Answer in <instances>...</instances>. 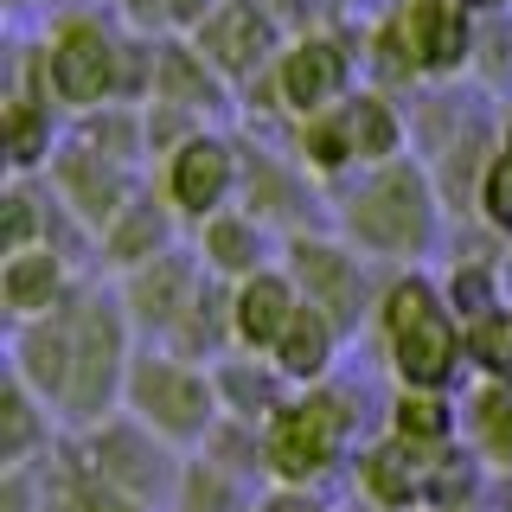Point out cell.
<instances>
[{"mask_svg":"<svg viewBox=\"0 0 512 512\" xmlns=\"http://www.w3.org/2000/svg\"><path fill=\"white\" fill-rule=\"evenodd\" d=\"M250 512H340V506H333L320 487H263L250 500Z\"/></svg>","mask_w":512,"mask_h":512,"instance_id":"obj_30","label":"cell"},{"mask_svg":"<svg viewBox=\"0 0 512 512\" xmlns=\"http://www.w3.org/2000/svg\"><path fill=\"white\" fill-rule=\"evenodd\" d=\"M352 436H359L352 384L333 378V384H314V391H295L263 423L269 487H327V474L352 455Z\"/></svg>","mask_w":512,"mask_h":512,"instance_id":"obj_3","label":"cell"},{"mask_svg":"<svg viewBox=\"0 0 512 512\" xmlns=\"http://www.w3.org/2000/svg\"><path fill=\"white\" fill-rule=\"evenodd\" d=\"M384 436L410 442L416 455H442V448H455L461 442L455 391H410V384H397L391 404H384Z\"/></svg>","mask_w":512,"mask_h":512,"instance_id":"obj_20","label":"cell"},{"mask_svg":"<svg viewBox=\"0 0 512 512\" xmlns=\"http://www.w3.org/2000/svg\"><path fill=\"white\" fill-rule=\"evenodd\" d=\"M58 410L32 391L26 378L0 384V474H32L45 455H58Z\"/></svg>","mask_w":512,"mask_h":512,"instance_id":"obj_15","label":"cell"},{"mask_svg":"<svg viewBox=\"0 0 512 512\" xmlns=\"http://www.w3.org/2000/svg\"><path fill=\"white\" fill-rule=\"evenodd\" d=\"M45 84H52L58 103L71 109H96L109 103L122 84V64H116V45L103 39L96 26H64L45 52Z\"/></svg>","mask_w":512,"mask_h":512,"instance_id":"obj_11","label":"cell"},{"mask_svg":"<svg viewBox=\"0 0 512 512\" xmlns=\"http://www.w3.org/2000/svg\"><path fill=\"white\" fill-rule=\"evenodd\" d=\"M346 128H352V148H359V167L404 160V122L384 96H346Z\"/></svg>","mask_w":512,"mask_h":512,"instance_id":"obj_25","label":"cell"},{"mask_svg":"<svg viewBox=\"0 0 512 512\" xmlns=\"http://www.w3.org/2000/svg\"><path fill=\"white\" fill-rule=\"evenodd\" d=\"M301 167L320 173V180L359 167V148H352V128H346V103L340 109H320V116L301 122Z\"/></svg>","mask_w":512,"mask_h":512,"instance_id":"obj_27","label":"cell"},{"mask_svg":"<svg viewBox=\"0 0 512 512\" xmlns=\"http://www.w3.org/2000/svg\"><path fill=\"white\" fill-rule=\"evenodd\" d=\"M301 282L288 276L282 263H269V269H256V276L244 282H231V333H237V346L244 352H276L282 346V333L295 327V314H301Z\"/></svg>","mask_w":512,"mask_h":512,"instance_id":"obj_13","label":"cell"},{"mask_svg":"<svg viewBox=\"0 0 512 512\" xmlns=\"http://www.w3.org/2000/svg\"><path fill=\"white\" fill-rule=\"evenodd\" d=\"M122 410L135 423H148L160 442H173L180 455H199L212 442V429L224 423V397L212 365L186 359L173 346H141L135 352V372H128V397Z\"/></svg>","mask_w":512,"mask_h":512,"instance_id":"obj_4","label":"cell"},{"mask_svg":"<svg viewBox=\"0 0 512 512\" xmlns=\"http://www.w3.org/2000/svg\"><path fill=\"white\" fill-rule=\"evenodd\" d=\"M205 282H212V269H205L199 244H173L167 256H154V263L116 276V295H122V308H128L141 340L167 346L173 333H180V320L192 314V301H199Z\"/></svg>","mask_w":512,"mask_h":512,"instance_id":"obj_7","label":"cell"},{"mask_svg":"<svg viewBox=\"0 0 512 512\" xmlns=\"http://www.w3.org/2000/svg\"><path fill=\"white\" fill-rule=\"evenodd\" d=\"M461 436L493 474H512V378H474L461 397Z\"/></svg>","mask_w":512,"mask_h":512,"instance_id":"obj_22","label":"cell"},{"mask_svg":"<svg viewBox=\"0 0 512 512\" xmlns=\"http://www.w3.org/2000/svg\"><path fill=\"white\" fill-rule=\"evenodd\" d=\"M237 186H244V173H237V154L224 148L218 135H192L180 141L167 160H160V192H167V205L180 212L186 224H205L218 212H231Z\"/></svg>","mask_w":512,"mask_h":512,"instance_id":"obj_8","label":"cell"},{"mask_svg":"<svg viewBox=\"0 0 512 512\" xmlns=\"http://www.w3.org/2000/svg\"><path fill=\"white\" fill-rule=\"evenodd\" d=\"M269 45H276V32H269V13L256 0H224L212 20H199V52L231 77H250L269 58Z\"/></svg>","mask_w":512,"mask_h":512,"instance_id":"obj_19","label":"cell"},{"mask_svg":"<svg viewBox=\"0 0 512 512\" xmlns=\"http://www.w3.org/2000/svg\"><path fill=\"white\" fill-rule=\"evenodd\" d=\"M282 103L295 109L301 122L320 116V109H340L346 103V52L333 39H301L295 52L282 58Z\"/></svg>","mask_w":512,"mask_h":512,"instance_id":"obj_18","label":"cell"},{"mask_svg":"<svg viewBox=\"0 0 512 512\" xmlns=\"http://www.w3.org/2000/svg\"><path fill=\"white\" fill-rule=\"evenodd\" d=\"M352 493H359V512H423L429 506V455H416L397 436L365 442L352 455Z\"/></svg>","mask_w":512,"mask_h":512,"instance_id":"obj_10","label":"cell"},{"mask_svg":"<svg viewBox=\"0 0 512 512\" xmlns=\"http://www.w3.org/2000/svg\"><path fill=\"white\" fill-rule=\"evenodd\" d=\"M58 455L77 461V468L96 474V480H109L128 500L154 506V512L173 506V493H180V480H186V461H192L173 442H160L148 423H135L128 410L103 416L96 429H77L71 442H58Z\"/></svg>","mask_w":512,"mask_h":512,"instance_id":"obj_5","label":"cell"},{"mask_svg":"<svg viewBox=\"0 0 512 512\" xmlns=\"http://www.w3.org/2000/svg\"><path fill=\"white\" fill-rule=\"evenodd\" d=\"M0 512H45V493L32 487V474H0Z\"/></svg>","mask_w":512,"mask_h":512,"instance_id":"obj_31","label":"cell"},{"mask_svg":"<svg viewBox=\"0 0 512 512\" xmlns=\"http://www.w3.org/2000/svg\"><path fill=\"white\" fill-rule=\"evenodd\" d=\"M365 263H372V256H359L346 237H327V231H288L282 237V269L301 282V295H308L314 308H327L346 333L359 327V320H372V308H378V288L365 276Z\"/></svg>","mask_w":512,"mask_h":512,"instance_id":"obj_6","label":"cell"},{"mask_svg":"<svg viewBox=\"0 0 512 512\" xmlns=\"http://www.w3.org/2000/svg\"><path fill=\"white\" fill-rule=\"evenodd\" d=\"M192 244H199L205 269H212L218 282H244V276H256V269L282 263L276 224L256 218V212H237V205H231V212H218V218H205Z\"/></svg>","mask_w":512,"mask_h":512,"instance_id":"obj_14","label":"cell"},{"mask_svg":"<svg viewBox=\"0 0 512 512\" xmlns=\"http://www.w3.org/2000/svg\"><path fill=\"white\" fill-rule=\"evenodd\" d=\"M474 212L493 237L512 244V141H500L487 160H480V186H474Z\"/></svg>","mask_w":512,"mask_h":512,"instance_id":"obj_28","label":"cell"},{"mask_svg":"<svg viewBox=\"0 0 512 512\" xmlns=\"http://www.w3.org/2000/svg\"><path fill=\"white\" fill-rule=\"evenodd\" d=\"M500 276H506V301H512V244H506V263H500Z\"/></svg>","mask_w":512,"mask_h":512,"instance_id":"obj_32","label":"cell"},{"mask_svg":"<svg viewBox=\"0 0 512 512\" xmlns=\"http://www.w3.org/2000/svg\"><path fill=\"white\" fill-rule=\"evenodd\" d=\"M212 378H218L224 416H231V423H250V429H263L269 416H276L288 397H295V384L276 372V359L244 352V346H231L224 359H212Z\"/></svg>","mask_w":512,"mask_h":512,"instance_id":"obj_16","label":"cell"},{"mask_svg":"<svg viewBox=\"0 0 512 512\" xmlns=\"http://www.w3.org/2000/svg\"><path fill=\"white\" fill-rule=\"evenodd\" d=\"M372 327L384 340V372L410 391H455V378L468 372V327L448 308L442 276H429L423 263L378 282Z\"/></svg>","mask_w":512,"mask_h":512,"instance_id":"obj_2","label":"cell"},{"mask_svg":"<svg viewBox=\"0 0 512 512\" xmlns=\"http://www.w3.org/2000/svg\"><path fill=\"white\" fill-rule=\"evenodd\" d=\"M58 218H52V199H39V186L26 173H13L7 186V205H0V256L13 250H39V244H58Z\"/></svg>","mask_w":512,"mask_h":512,"instance_id":"obj_24","label":"cell"},{"mask_svg":"<svg viewBox=\"0 0 512 512\" xmlns=\"http://www.w3.org/2000/svg\"><path fill=\"white\" fill-rule=\"evenodd\" d=\"M180 224L186 218L167 205V192L141 186L135 199H128L122 212L96 231V269H103V276H128V269L154 263V256H167L173 244H180Z\"/></svg>","mask_w":512,"mask_h":512,"instance_id":"obj_9","label":"cell"},{"mask_svg":"<svg viewBox=\"0 0 512 512\" xmlns=\"http://www.w3.org/2000/svg\"><path fill=\"white\" fill-rule=\"evenodd\" d=\"M250 500H256V487L244 474L218 468L212 455H192L186 480H180V493H173L167 512H250Z\"/></svg>","mask_w":512,"mask_h":512,"instance_id":"obj_23","label":"cell"},{"mask_svg":"<svg viewBox=\"0 0 512 512\" xmlns=\"http://www.w3.org/2000/svg\"><path fill=\"white\" fill-rule=\"evenodd\" d=\"M7 167L13 173H32V167H45L58 148V135H52V103H39V96H13L7 103Z\"/></svg>","mask_w":512,"mask_h":512,"instance_id":"obj_26","label":"cell"},{"mask_svg":"<svg viewBox=\"0 0 512 512\" xmlns=\"http://www.w3.org/2000/svg\"><path fill=\"white\" fill-rule=\"evenodd\" d=\"M340 352H346V327L327 308L301 301L295 327L282 333V346L269 352V359H276V372L295 384V391H314V384H333V372H340Z\"/></svg>","mask_w":512,"mask_h":512,"instance_id":"obj_17","label":"cell"},{"mask_svg":"<svg viewBox=\"0 0 512 512\" xmlns=\"http://www.w3.org/2000/svg\"><path fill=\"white\" fill-rule=\"evenodd\" d=\"M71 295H77V263H71L64 244H39V250L0 256V308H7L13 327L58 314Z\"/></svg>","mask_w":512,"mask_h":512,"instance_id":"obj_12","label":"cell"},{"mask_svg":"<svg viewBox=\"0 0 512 512\" xmlns=\"http://www.w3.org/2000/svg\"><path fill=\"white\" fill-rule=\"evenodd\" d=\"M333 224L359 256L391 263V269H416L442 244V192L429 180V167L384 160V167H365L352 192H340Z\"/></svg>","mask_w":512,"mask_h":512,"instance_id":"obj_1","label":"cell"},{"mask_svg":"<svg viewBox=\"0 0 512 512\" xmlns=\"http://www.w3.org/2000/svg\"><path fill=\"white\" fill-rule=\"evenodd\" d=\"M455 512H480V506H455Z\"/></svg>","mask_w":512,"mask_h":512,"instance_id":"obj_34","label":"cell"},{"mask_svg":"<svg viewBox=\"0 0 512 512\" xmlns=\"http://www.w3.org/2000/svg\"><path fill=\"white\" fill-rule=\"evenodd\" d=\"M468 372L474 378H512V308L468 320Z\"/></svg>","mask_w":512,"mask_h":512,"instance_id":"obj_29","label":"cell"},{"mask_svg":"<svg viewBox=\"0 0 512 512\" xmlns=\"http://www.w3.org/2000/svg\"><path fill=\"white\" fill-rule=\"evenodd\" d=\"M468 7H500V0H468Z\"/></svg>","mask_w":512,"mask_h":512,"instance_id":"obj_33","label":"cell"},{"mask_svg":"<svg viewBox=\"0 0 512 512\" xmlns=\"http://www.w3.org/2000/svg\"><path fill=\"white\" fill-rule=\"evenodd\" d=\"M397 32H404V52L416 71H455L468 58V13H461V0H416Z\"/></svg>","mask_w":512,"mask_h":512,"instance_id":"obj_21","label":"cell"}]
</instances>
